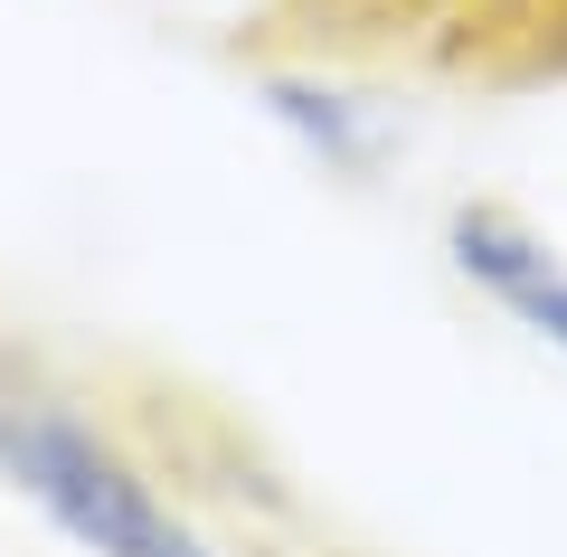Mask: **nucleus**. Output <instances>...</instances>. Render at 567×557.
Segmentation results:
<instances>
[{
	"instance_id": "nucleus-1",
	"label": "nucleus",
	"mask_w": 567,
	"mask_h": 557,
	"mask_svg": "<svg viewBox=\"0 0 567 557\" xmlns=\"http://www.w3.org/2000/svg\"><path fill=\"white\" fill-rule=\"evenodd\" d=\"M0 473L20 482L85 557H218L181 510H162V492L114 444L39 398H0Z\"/></svg>"
},
{
	"instance_id": "nucleus-2",
	"label": "nucleus",
	"mask_w": 567,
	"mask_h": 557,
	"mask_svg": "<svg viewBox=\"0 0 567 557\" xmlns=\"http://www.w3.org/2000/svg\"><path fill=\"white\" fill-rule=\"evenodd\" d=\"M445 246L464 265V283H483L520 331H539V340L567 350V265H558V246L539 227H520L511 208H454Z\"/></svg>"
}]
</instances>
